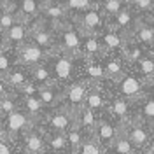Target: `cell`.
<instances>
[{
    "label": "cell",
    "instance_id": "obj_27",
    "mask_svg": "<svg viewBox=\"0 0 154 154\" xmlns=\"http://www.w3.org/2000/svg\"><path fill=\"white\" fill-rule=\"evenodd\" d=\"M102 40H103V46H102V49H107V51H116V49H121V48H123L121 35H117L116 32H107Z\"/></svg>",
    "mask_w": 154,
    "mask_h": 154
},
{
    "label": "cell",
    "instance_id": "obj_46",
    "mask_svg": "<svg viewBox=\"0 0 154 154\" xmlns=\"http://www.w3.org/2000/svg\"><path fill=\"white\" fill-rule=\"evenodd\" d=\"M149 130H151V133L154 135V121H149Z\"/></svg>",
    "mask_w": 154,
    "mask_h": 154
},
{
    "label": "cell",
    "instance_id": "obj_5",
    "mask_svg": "<svg viewBox=\"0 0 154 154\" xmlns=\"http://www.w3.org/2000/svg\"><path fill=\"white\" fill-rule=\"evenodd\" d=\"M51 74H54V79L61 81V82H67L72 77L74 72V63H72V58L68 56H58L53 60L51 68H49Z\"/></svg>",
    "mask_w": 154,
    "mask_h": 154
},
{
    "label": "cell",
    "instance_id": "obj_19",
    "mask_svg": "<svg viewBox=\"0 0 154 154\" xmlns=\"http://www.w3.org/2000/svg\"><path fill=\"white\" fill-rule=\"evenodd\" d=\"M65 135H67V142H68V147H70L72 154H77L81 151L82 142H84V140H82V133H81V126L75 123Z\"/></svg>",
    "mask_w": 154,
    "mask_h": 154
},
{
    "label": "cell",
    "instance_id": "obj_33",
    "mask_svg": "<svg viewBox=\"0 0 154 154\" xmlns=\"http://www.w3.org/2000/svg\"><path fill=\"white\" fill-rule=\"evenodd\" d=\"M86 74L91 81H103L105 79V72H103V67L100 63H88Z\"/></svg>",
    "mask_w": 154,
    "mask_h": 154
},
{
    "label": "cell",
    "instance_id": "obj_29",
    "mask_svg": "<svg viewBox=\"0 0 154 154\" xmlns=\"http://www.w3.org/2000/svg\"><path fill=\"white\" fill-rule=\"evenodd\" d=\"M131 23H133V14H131L130 9H121L116 14V25H117V28L126 30L131 26Z\"/></svg>",
    "mask_w": 154,
    "mask_h": 154
},
{
    "label": "cell",
    "instance_id": "obj_32",
    "mask_svg": "<svg viewBox=\"0 0 154 154\" xmlns=\"http://www.w3.org/2000/svg\"><path fill=\"white\" fill-rule=\"evenodd\" d=\"M79 152H81V154H102L103 151H102V145L96 142V138L91 137V138H88V140L82 142Z\"/></svg>",
    "mask_w": 154,
    "mask_h": 154
},
{
    "label": "cell",
    "instance_id": "obj_49",
    "mask_svg": "<svg viewBox=\"0 0 154 154\" xmlns=\"http://www.w3.org/2000/svg\"><path fill=\"white\" fill-rule=\"evenodd\" d=\"M151 60H152V61H154V53H152V58H151Z\"/></svg>",
    "mask_w": 154,
    "mask_h": 154
},
{
    "label": "cell",
    "instance_id": "obj_17",
    "mask_svg": "<svg viewBox=\"0 0 154 154\" xmlns=\"http://www.w3.org/2000/svg\"><path fill=\"white\" fill-rule=\"evenodd\" d=\"M40 4L38 0H21L19 2V12H18V19L19 23H23V18H35L40 12Z\"/></svg>",
    "mask_w": 154,
    "mask_h": 154
},
{
    "label": "cell",
    "instance_id": "obj_12",
    "mask_svg": "<svg viewBox=\"0 0 154 154\" xmlns=\"http://www.w3.org/2000/svg\"><path fill=\"white\" fill-rule=\"evenodd\" d=\"M86 93H88L86 84H81V82H77V84H74V86L68 88L67 100H68V103H70V109H77V107L84 105Z\"/></svg>",
    "mask_w": 154,
    "mask_h": 154
},
{
    "label": "cell",
    "instance_id": "obj_44",
    "mask_svg": "<svg viewBox=\"0 0 154 154\" xmlns=\"http://www.w3.org/2000/svg\"><path fill=\"white\" fill-rule=\"evenodd\" d=\"M145 154H154V138L147 142V145H145Z\"/></svg>",
    "mask_w": 154,
    "mask_h": 154
},
{
    "label": "cell",
    "instance_id": "obj_34",
    "mask_svg": "<svg viewBox=\"0 0 154 154\" xmlns=\"http://www.w3.org/2000/svg\"><path fill=\"white\" fill-rule=\"evenodd\" d=\"M19 23L18 19V14H14V12H0V30H2V33L5 32V30H9L12 25H16Z\"/></svg>",
    "mask_w": 154,
    "mask_h": 154
},
{
    "label": "cell",
    "instance_id": "obj_16",
    "mask_svg": "<svg viewBox=\"0 0 154 154\" xmlns=\"http://www.w3.org/2000/svg\"><path fill=\"white\" fill-rule=\"evenodd\" d=\"M86 109H89L91 112H98L105 107V98H103V93L100 89H91L86 93V98H84V105Z\"/></svg>",
    "mask_w": 154,
    "mask_h": 154
},
{
    "label": "cell",
    "instance_id": "obj_47",
    "mask_svg": "<svg viewBox=\"0 0 154 154\" xmlns=\"http://www.w3.org/2000/svg\"><path fill=\"white\" fill-rule=\"evenodd\" d=\"M107 154H117V152H116V151H109Z\"/></svg>",
    "mask_w": 154,
    "mask_h": 154
},
{
    "label": "cell",
    "instance_id": "obj_28",
    "mask_svg": "<svg viewBox=\"0 0 154 154\" xmlns=\"http://www.w3.org/2000/svg\"><path fill=\"white\" fill-rule=\"evenodd\" d=\"M40 11L51 19H63L65 14H67L65 7H63V5H58V4H46Z\"/></svg>",
    "mask_w": 154,
    "mask_h": 154
},
{
    "label": "cell",
    "instance_id": "obj_18",
    "mask_svg": "<svg viewBox=\"0 0 154 154\" xmlns=\"http://www.w3.org/2000/svg\"><path fill=\"white\" fill-rule=\"evenodd\" d=\"M32 38H33V44L37 48H51L54 44V35L46 28H33L32 32Z\"/></svg>",
    "mask_w": 154,
    "mask_h": 154
},
{
    "label": "cell",
    "instance_id": "obj_43",
    "mask_svg": "<svg viewBox=\"0 0 154 154\" xmlns=\"http://www.w3.org/2000/svg\"><path fill=\"white\" fill-rule=\"evenodd\" d=\"M5 96H9V86L5 84L4 79H0V100L5 98Z\"/></svg>",
    "mask_w": 154,
    "mask_h": 154
},
{
    "label": "cell",
    "instance_id": "obj_38",
    "mask_svg": "<svg viewBox=\"0 0 154 154\" xmlns=\"http://www.w3.org/2000/svg\"><path fill=\"white\" fill-rule=\"evenodd\" d=\"M16 110V103L11 100V96H5L0 100V116H9Z\"/></svg>",
    "mask_w": 154,
    "mask_h": 154
},
{
    "label": "cell",
    "instance_id": "obj_22",
    "mask_svg": "<svg viewBox=\"0 0 154 154\" xmlns=\"http://www.w3.org/2000/svg\"><path fill=\"white\" fill-rule=\"evenodd\" d=\"M81 49L86 56H98L103 49H102V44L98 42L96 35H88L84 38V42H81Z\"/></svg>",
    "mask_w": 154,
    "mask_h": 154
},
{
    "label": "cell",
    "instance_id": "obj_3",
    "mask_svg": "<svg viewBox=\"0 0 154 154\" xmlns=\"http://www.w3.org/2000/svg\"><path fill=\"white\" fill-rule=\"evenodd\" d=\"M61 44H60V49L68 54V58L72 56H77L79 53H81V37H79V33H77L74 28H70V26H65L63 32H61Z\"/></svg>",
    "mask_w": 154,
    "mask_h": 154
},
{
    "label": "cell",
    "instance_id": "obj_24",
    "mask_svg": "<svg viewBox=\"0 0 154 154\" xmlns=\"http://www.w3.org/2000/svg\"><path fill=\"white\" fill-rule=\"evenodd\" d=\"M48 144L56 154H63L67 151V135L65 133H51L48 135Z\"/></svg>",
    "mask_w": 154,
    "mask_h": 154
},
{
    "label": "cell",
    "instance_id": "obj_45",
    "mask_svg": "<svg viewBox=\"0 0 154 154\" xmlns=\"http://www.w3.org/2000/svg\"><path fill=\"white\" fill-rule=\"evenodd\" d=\"M2 38H4V33H2V30H0V51H2V49H5V48H4V40H2Z\"/></svg>",
    "mask_w": 154,
    "mask_h": 154
},
{
    "label": "cell",
    "instance_id": "obj_2",
    "mask_svg": "<svg viewBox=\"0 0 154 154\" xmlns=\"http://www.w3.org/2000/svg\"><path fill=\"white\" fill-rule=\"evenodd\" d=\"M46 58L44 51L37 48L35 44H23L18 49V63L25 67H35L38 63H42V60Z\"/></svg>",
    "mask_w": 154,
    "mask_h": 154
},
{
    "label": "cell",
    "instance_id": "obj_13",
    "mask_svg": "<svg viewBox=\"0 0 154 154\" xmlns=\"http://www.w3.org/2000/svg\"><path fill=\"white\" fill-rule=\"evenodd\" d=\"M126 138L131 142L133 147H144V145H147V142H149V131L145 130L144 126L133 125L130 130H128Z\"/></svg>",
    "mask_w": 154,
    "mask_h": 154
},
{
    "label": "cell",
    "instance_id": "obj_4",
    "mask_svg": "<svg viewBox=\"0 0 154 154\" xmlns=\"http://www.w3.org/2000/svg\"><path fill=\"white\" fill-rule=\"evenodd\" d=\"M77 123V117L74 112H65V110H58L56 114H53L49 117V128L54 133H67L68 130Z\"/></svg>",
    "mask_w": 154,
    "mask_h": 154
},
{
    "label": "cell",
    "instance_id": "obj_36",
    "mask_svg": "<svg viewBox=\"0 0 154 154\" xmlns=\"http://www.w3.org/2000/svg\"><path fill=\"white\" fill-rule=\"evenodd\" d=\"M138 68L147 79H154V61L151 58H142L138 61Z\"/></svg>",
    "mask_w": 154,
    "mask_h": 154
},
{
    "label": "cell",
    "instance_id": "obj_31",
    "mask_svg": "<svg viewBox=\"0 0 154 154\" xmlns=\"http://www.w3.org/2000/svg\"><path fill=\"white\" fill-rule=\"evenodd\" d=\"M137 38L144 44H154V28L149 25H140L137 30Z\"/></svg>",
    "mask_w": 154,
    "mask_h": 154
},
{
    "label": "cell",
    "instance_id": "obj_35",
    "mask_svg": "<svg viewBox=\"0 0 154 154\" xmlns=\"http://www.w3.org/2000/svg\"><path fill=\"white\" fill-rule=\"evenodd\" d=\"M123 54L125 58L130 61V63H137V61H140L142 58H144V53H142V49L137 48V46H131V48H125L123 49Z\"/></svg>",
    "mask_w": 154,
    "mask_h": 154
},
{
    "label": "cell",
    "instance_id": "obj_14",
    "mask_svg": "<svg viewBox=\"0 0 154 154\" xmlns=\"http://www.w3.org/2000/svg\"><path fill=\"white\" fill-rule=\"evenodd\" d=\"M5 84L9 88H16V89H21L28 82V77H26V72L23 70L21 67H12L9 70V74L4 77Z\"/></svg>",
    "mask_w": 154,
    "mask_h": 154
},
{
    "label": "cell",
    "instance_id": "obj_10",
    "mask_svg": "<svg viewBox=\"0 0 154 154\" xmlns=\"http://www.w3.org/2000/svg\"><path fill=\"white\" fill-rule=\"evenodd\" d=\"M35 95H37V98L40 100V103L44 107H56L58 102L61 100V95L54 88V84H51V86H40Z\"/></svg>",
    "mask_w": 154,
    "mask_h": 154
},
{
    "label": "cell",
    "instance_id": "obj_7",
    "mask_svg": "<svg viewBox=\"0 0 154 154\" xmlns=\"http://www.w3.org/2000/svg\"><path fill=\"white\" fill-rule=\"evenodd\" d=\"M95 135H96V142L102 147H112L116 137H117V130L109 121H96Z\"/></svg>",
    "mask_w": 154,
    "mask_h": 154
},
{
    "label": "cell",
    "instance_id": "obj_9",
    "mask_svg": "<svg viewBox=\"0 0 154 154\" xmlns=\"http://www.w3.org/2000/svg\"><path fill=\"white\" fill-rule=\"evenodd\" d=\"M119 93L125 98H138L142 96V81L137 77H123L119 81Z\"/></svg>",
    "mask_w": 154,
    "mask_h": 154
},
{
    "label": "cell",
    "instance_id": "obj_11",
    "mask_svg": "<svg viewBox=\"0 0 154 154\" xmlns=\"http://www.w3.org/2000/svg\"><path fill=\"white\" fill-rule=\"evenodd\" d=\"M46 142L42 135L37 131H28L25 135V152L26 154H44L46 151Z\"/></svg>",
    "mask_w": 154,
    "mask_h": 154
},
{
    "label": "cell",
    "instance_id": "obj_48",
    "mask_svg": "<svg viewBox=\"0 0 154 154\" xmlns=\"http://www.w3.org/2000/svg\"><path fill=\"white\" fill-rule=\"evenodd\" d=\"M133 154H145V152H133Z\"/></svg>",
    "mask_w": 154,
    "mask_h": 154
},
{
    "label": "cell",
    "instance_id": "obj_37",
    "mask_svg": "<svg viewBox=\"0 0 154 154\" xmlns=\"http://www.w3.org/2000/svg\"><path fill=\"white\" fill-rule=\"evenodd\" d=\"M123 9V0H103V11L109 16H116Z\"/></svg>",
    "mask_w": 154,
    "mask_h": 154
},
{
    "label": "cell",
    "instance_id": "obj_30",
    "mask_svg": "<svg viewBox=\"0 0 154 154\" xmlns=\"http://www.w3.org/2000/svg\"><path fill=\"white\" fill-rule=\"evenodd\" d=\"M63 7H65V11L72 9V11H77V12H82V11L93 9V2L91 0H65Z\"/></svg>",
    "mask_w": 154,
    "mask_h": 154
},
{
    "label": "cell",
    "instance_id": "obj_50",
    "mask_svg": "<svg viewBox=\"0 0 154 154\" xmlns=\"http://www.w3.org/2000/svg\"><path fill=\"white\" fill-rule=\"evenodd\" d=\"M38 2H40V0H38Z\"/></svg>",
    "mask_w": 154,
    "mask_h": 154
},
{
    "label": "cell",
    "instance_id": "obj_6",
    "mask_svg": "<svg viewBox=\"0 0 154 154\" xmlns=\"http://www.w3.org/2000/svg\"><path fill=\"white\" fill-rule=\"evenodd\" d=\"M79 23H81L82 30L86 32L88 35H95L96 32L103 26V18L93 7V9H89V11H84V14L79 18Z\"/></svg>",
    "mask_w": 154,
    "mask_h": 154
},
{
    "label": "cell",
    "instance_id": "obj_8",
    "mask_svg": "<svg viewBox=\"0 0 154 154\" xmlns=\"http://www.w3.org/2000/svg\"><path fill=\"white\" fill-rule=\"evenodd\" d=\"M26 35H28V32H26L25 23H16V25H12L9 30L4 32V38H2V40H4V48H7L11 44H14V46H23Z\"/></svg>",
    "mask_w": 154,
    "mask_h": 154
},
{
    "label": "cell",
    "instance_id": "obj_21",
    "mask_svg": "<svg viewBox=\"0 0 154 154\" xmlns=\"http://www.w3.org/2000/svg\"><path fill=\"white\" fill-rule=\"evenodd\" d=\"M23 105H25V114L28 116L30 119H35V117H38V116L42 114V109H44V105L40 103V100H38L35 95L26 96Z\"/></svg>",
    "mask_w": 154,
    "mask_h": 154
},
{
    "label": "cell",
    "instance_id": "obj_41",
    "mask_svg": "<svg viewBox=\"0 0 154 154\" xmlns=\"http://www.w3.org/2000/svg\"><path fill=\"white\" fill-rule=\"evenodd\" d=\"M0 154H12V149H11L9 142L2 131H0Z\"/></svg>",
    "mask_w": 154,
    "mask_h": 154
},
{
    "label": "cell",
    "instance_id": "obj_42",
    "mask_svg": "<svg viewBox=\"0 0 154 154\" xmlns=\"http://www.w3.org/2000/svg\"><path fill=\"white\" fill-rule=\"evenodd\" d=\"M130 2L133 4L137 9H142V11L151 9V7H152V4H154V0H130Z\"/></svg>",
    "mask_w": 154,
    "mask_h": 154
},
{
    "label": "cell",
    "instance_id": "obj_1",
    "mask_svg": "<svg viewBox=\"0 0 154 154\" xmlns=\"http://www.w3.org/2000/svg\"><path fill=\"white\" fill-rule=\"evenodd\" d=\"M32 123V119H30L28 116L25 114V112H21V110H14V112H11L7 117H5V121H4V126H5V138L7 140H16V137H18L23 130H26Z\"/></svg>",
    "mask_w": 154,
    "mask_h": 154
},
{
    "label": "cell",
    "instance_id": "obj_25",
    "mask_svg": "<svg viewBox=\"0 0 154 154\" xmlns=\"http://www.w3.org/2000/svg\"><path fill=\"white\" fill-rule=\"evenodd\" d=\"M112 114L119 119V121H125L128 114H130V105H128V100L126 98H114V102H112Z\"/></svg>",
    "mask_w": 154,
    "mask_h": 154
},
{
    "label": "cell",
    "instance_id": "obj_39",
    "mask_svg": "<svg viewBox=\"0 0 154 154\" xmlns=\"http://www.w3.org/2000/svg\"><path fill=\"white\" fill-rule=\"evenodd\" d=\"M11 60H9V56L5 54V51L2 49L0 51V79H4V77L9 74V70H11Z\"/></svg>",
    "mask_w": 154,
    "mask_h": 154
},
{
    "label": "cell",
    "instance_id": "obj_20",
    "mask_svg": "<svg viewBox=\"0 0 154 154\" xmlns=\"http://www.w3.org/2000/svg\"><path fill=\"white\" fill-rule=\"evenodd\" d=\"M103 72H105V79H110V81H121L125 74L119 60H109L103 67Z\"/></svg>",
    "mask_w": 154,
    "mask_h": 154
},
{
    "label": "cell",
    "instance_id": "obj_23",
    "mask_svg": "<svg viewBox=\"0 0 154 154\" xmlns=\"http://www.w3.org/2000/svg\"><path fill=\"white\" fill-rule=\"evenodd\" d=\"M77 125L82 126V128H88L89 131H95V126H96L95 112H91L86 107H81L79 109V117H77Z\"/></svg>",
    "mask_w": 154,
    "mask_h": 154
},
{
    "label": "cell",
    "instance_id": "obj_40",
    "mask_svg": "<svg viewBox=\"0 0 154 154\" xmlns=\"http://www.w3.org/2000/svg\"><path fill=\"white\" fill-rule=\"evenodd\" d=\"M142 116H144L147 121H154V98L147 100L142 107Z\"/></svg>",
    "mask_w": 154,
    "mask_h": 154
},
{
    "label": "cell",
    "instance_id": "obj_26",
    "mask_svg": "<svg viewBox=\"0 0 154 154\" xmlns=\"http://www.w3.org/2000/svg\"><path fill=\"white\" fill-rule=\"evenodd\" d=\"M112 151H116L117 154H133L135 147L131 145V142L126 138V135H117L112 144Z\"/></svg>",
    "mask_w": 154,
    "mask_h": 154
},
{
    "label": "cell",
    "instance_id": "obj_15",
    "mask_svg": "<svg viewBox=\"0 0 154 154\" xmlns=\"http://www.w3.org/2000/svg\"><path fill=\"white\" fill-rule=\"evenodd\" d=\"M32 77H33V82L37 86H51V84H54L53 74L49 72V67L42 65V63L32 67Z\"/></svg>",
    "mask_w": 154,
    "mask_h": 154
}]
</instances>
